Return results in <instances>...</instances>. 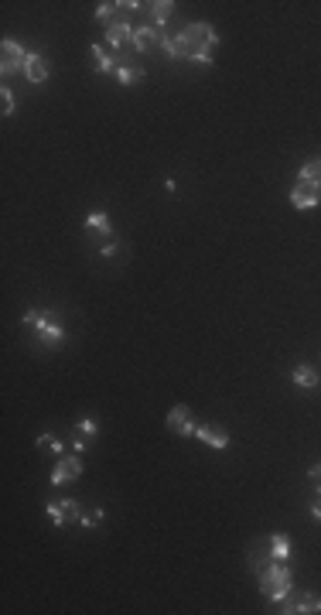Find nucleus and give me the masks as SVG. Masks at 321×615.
Masks as SVG:
<instances>
[{
  "label": "nucleus",
  "instance_id": "1",
  "mask_svg": "<svg viewBox=\"0 0 321 615\" xmlns=\"http://www.w3.org/2000/svg\"><path fill=\"white\" fill-rule=\"evenodd\" d=\"M182 38H185L188 45V62H195V65H215V45H219V34H215V27L209 21H191V25L182 27Z\"/></svg>",
  "mask_w": 321,
  "mask_h": 615
},
{
  "label": "nucleus",
  "instance_id": "2",
  "mask_svg": "<svg viewBox=\"0 0 321 615\" xmlns=\"http://www.w3.org/2000/svg\"><path fill=\"white\" fill-rule=\"evenodd\" d=\"M257 578H260V595H264L267 602H287V595L294 588V574H291L287 561H273V557H270V561L257 571Z\"/></svg>",
  "mask_w": 321,
  "mask_h": 615
},
{
  "label": "nucleus",
  "instance_id": "3",
  "mask_svg": "<svg viewBox=\"0 0 321 615\" xmlns=\"http://www.w3.org/2000/svg\"><path fill=\"white\" fill-rule=\"evenodd\" d=\"M25 58H27V48L21 41H14V38H4V41H0V72H4V76L25 72Z\"/></svg>",
  "mask_w": 321,
  "mask_h": 615
},
{
  "label": "nucleus",
  "instance_id": "4",
  "mask_svg": "<svg viewBox=\"0 0 321 615\" xmlns=\"http://www.w3.org/2000/svg\"><path fill=\"white\" fill-rule=\"evenodd\" d=\"M291 205L301 209V212L318 209L321 205V185L318 182H304V178H297V185L291 188Z\"/></svg>",
  "mask_w": 321,
  "mask_h": 615
},
{
  "label": "nucleus",
  "instance_id": "5",
  "mask_svg": "<svg viewBox=\"0 0 321 615\" xmlns=\"http://www.w3.org/2000/svg\"><path fill=\"white\" fill-rule=\"evenodd\" d=\"M79 475H82V458L69 455V458H62V461L55 465V472L48 475V485H65V482H76Z\"/></svg>",
  "mask_w": 321,
  "mask_h": 615
},
{
  "label": "nucleus",
  "instance_id": "6",
  "mask_svg": "<svg viewBox=\"0 0 321 615\" xmlns=\"http://www.w3.org/2000/svg\"><path fill=\"white\" fill-rule=\"evenodd\" d=\"M195 421H191V410H188L185 403H178V407H171V414H168V431L171 434H182V438H191L195 434Z\"/></svg>",
  "mask_w": 321,
  "mask_h": 615
},
{
  "label": "nucleus",
  "instance_id": "7",
  "mask_svg": "<svg viewBox=\"0 0 321 615\" xmlns=\"http://www.w3.org/2000/svg\"><path fill=\"white\" fill-rule=\"evenodd\" d=\"M34 328H38V339H41L45 346H58V342L65 339V328L58 325V315H55V311H45Z\"/></svg>",
  "mask_w": 321,
  "mask_h": 615
},
{
  "label": "nucleus",
  "instance_id": "8",
  "mask_svg": "<svg viewBox=\"0 0 321 615\" xmlns=\"http://www.w3.org/2000/svg\"><path fill=\"white\" fill-rule=\"evenodd\" d=\"M195 438H198L202 445L215 448V452L229 448V431H226V428H219V424H198V428H195Z\"/></svg>",
  "mask_w": 321,
  "mask_h": 615
},
{
  "label": "nucleus",
  "instance_id": "9",
  "mask_svg": "<svg viewBox=\"0 0 321 615\" xmlns=\"http://www.w3.org/2000/svg\"><path fill=\"white\" fill-rule=\"evenodd\" d=\"M134 31L137 27H130V21H113V25H107V45L109 48H127V45H134Z\"/></svg>",
  "mask_w": 321,
  "mask_h": 615
},
{
  "label": "nucleus",
  "instance_id": "10",
  "mask_svg": "<svg viewBox=\"0 0 321 615\" xmlns=\"http://www.w3.org/2000/svg\"><path fill=\"white\" fill-rule=\"evenodd\" d=\"M48 76H52V65H48V62H45L38 52H27V58H25V79L38 86V82L48 79Z\"/></svg>",
  "mask_w": 321,
  "mask_h": 615
},
{
  "label": "nucleus",
  "instance_id": "11",
  "mask_svg": "<svg viewBox=\"0 0 321 615\" xmlns=\"http://www.w3.org/2000/svg\"><path fill=\"white\" fill-rule=\"evenodd\" d=\"M160 41H164V34H158V27L154 25H144L134 31V48L137 52H154L160 48Z\"/></svg>",
  "mask_w": 321,
  "mask_h": 615
},
{
  "label": "nucleus",
  "instance_id": "12",
  "mask_svg": "<svg viewBox=\"0 0 321 615\" xmlns=\"http://www.w3.org/2000/svg\"><path fill=\"white\" fill-rule=\"evenodd\" d=\"M284 612L291 615H308V612H321V595H315V591H304V595H297V602H287L284 605Z\"/></svg>",
  "mask_w": 321,
  "mask_h": 615
},
{
  "label": "nucleus",
  "instance_id": "13",
  "mask_svg": "<svg viewBox=\"0 0 321 615\" xmlns=\"http://www.w3.org/2000/svg\"><path fill=\"white\" fill-rule=\"evenodd\" d=\"M291 379H294L297 386H304V390H315L321 383V376L315 366H308V363H297L294 370H291Z\"/></svg>",
  "mask_w": 321,
  "mask_h": 615
},
{
  "label": "nucleus",
  "instance_id": "14",
  "mask_svg": "<svg viewBox=\"0 0 321 615\" xmlns=\"http://www.w3.org/2000/svg\"><path fill=\"white\" fill-rule=\"evenodd\" d=\"M86 233H89V236H113L109 215L107 212H93L89 219H86Z\"/></svg>",
  "mask_w": 321,
  "mask_h": 615
},
{
  "label": "nucleus",
  "instance_id": "15",
  "mask_svg": "<svg viewBox=\"0 0 321 615\" xmlns=\"http://www.w3.org/2000/svg\"><path fill=\"white\" fill-rule=\"evenodd\" d=\"M160 52L171 55V58H188V45H185V38H182V31H178V34H164Z\"/></svg>",
  "mask_w": 321,
  "mask_h": 615
},
{
  "label": "nucleus",
  "instance_id": "16",
  "mask_svg": "<svg viewBox=\"0 0 321 615\" xmlns=\"http://www.w3.org/2000/svg\"><path fill=\"white\" fill-rule=\"evenodd\" d=\"M171 14H175V0H154L151 4V18H154V27H164L171 21Z\"/></svg>",
  "mask_w": 321,
  "mask_h": 615
},
{
  "label": "nucleus",
  "instance_id": "17",
  "mask_svg": "<svg viewBox=\"0 0 321 615\" xmlns=\"http://www.w3.org/2000/svg\"><path fill=\"white\" fill-rule=\"evenodd\" d=\"M270 557H273V561H287V557H291V540H287V534L270 536Z\"/></svg>",
  "mask_w": 321,
  "mask_h": 615
},
{
  "label": "nucleus",
  "instance_id": "18",
  "mask_svg": "<svg viewBox=\"0 0 321 615\" xmlns=\"http://www.w3.org/2000/svg\"><path fill=\"white\" fill-rule=\"evenodd\" d=\"M116 79H120V86H137V82L147 79V72H144L140 65H120V69H116Z\"/></svg>",
  "mask_w": 321,
  "mask_h": 615
},
{
  "label": "nucleus",
  "instance_id": "19",
  "mask_svg": "<svg viewBox=\"0 0 321 615\" xmlns=\"http://www.w3.org/2000/svg\"><path fill=\"white\" fill-rule=\"evenodd\" d=\"M297 178H304V182H318L321 185V158H311L301 164V175Z\"/></svg>",
  "mask_w": 321,
  "mask_h": 615
},
{
  "label": "nucleus",
  "instance_id": "20",
  "mask_svg": "<svg viewBox=\"0 0 321 615\" xmlns=\"http://www.w3.org/2000/svg\"><path fill=\"white\" fill-rule=\"evenodd\" d=\"M93 58H96V72H100V76L113 72V58L103 52V45H93Z\"/></svg>",
  "mask_w": 321,
  "mask_h": 615
},
{
  "label": "nucleus",
  "instance_id": "21",
  "mask_svg": "<svg viewBox=\"0 0 321 615\" xmlns=\"http://www.w3.org/2000/svg\"><path fill=\"white\" fill-rule=\"evenodd\" d=\"M45 513H48V520H52L55 527H65V523H69V513H65V506H62V499H58V503H48Z\"/></svg>",
  "mask_w": 321,
  "mask_h": 615
},
{
  "label": "nucleus",
  "instance_id": "22",
  "mask_svg": "<svg viewBox=\"0 0 321 615\" xmlns=\"http://www.w3.org/2000/svg\"><path fill=\"white\" fill-rule=\"evenodd\" d=\"M38 448H41V452H52V455H62L65 445L58 441V434H41V438H38Z\"/></svg>",
  "mask_w": 321,
  "mask_h": 615
},
{
  "label": "nucleus",
  "instance_id": "23",
  "mask_svg": "<svg viewBox=\"0 0 321 615\" xmlns=\"http://www.w3.org/2000/svg\"><path fill=\"white\" fill-rule=\"evenodd\" d=\"M103 520H107V513H103V509H93V513H82L79 516V527H89V530H93V527L103 523Z\"/></svg>",
  "mask_w": 321,
  "mask_h": 615
},
{
  "label": "nucleus",
  "instance_id": "24",
  "mask_svg": "<svg viewBox=\"0 0 321 615\" xmlns=\"http://www.w3.org/2000/svg\"><path fill=\"white\" fill-rule=\"evenodd\" d=\"M116 7H120V4H109V0H103V4L96 7V18H100V21H109V25H113V14H116Z\"/></svg>",
  "mask_w": 321,
  "mask_h": 615
},
{
  "label": "nucleus",
  "instance_id": "25",
  "mask_svg": "<svg viewBox=\"0 0 321 615\" xmlns=\"http://www.w3.org/2000/svg\"><path fill=\"white\" fill-rule=\"evenodd\" d=\"M0 109H4V116H11V113H14V93H11L7 86L0 89Z\"/></svg>",
  "mask_w": 321,
  "mask_h": 615
},
{
  "label": "nucleus",
  "instance_id": "26",
  "mask_svg": "<svg viewBox=\"0 0 321 615\" xmlns=\"http://www.w3.org/2000/svg\"><path fill=\"white\" fill-rule=\"evenodd\" d=\"M76 428H79V434H86V438H93V434L100 431V424H96L93 417H82V421H79V424H76Z\"/></svg>",
  "mask_w": 321,
  "mask_h": 615
},
{
  "label": "nucleus",
  "instance_id": "27",
  "mask_svg": "<svg viewBox=\"0 0 321 615\" xmlns=\"http://www.w3.org/2000/svg\"><path fill=\"white\" fill-rule=\"evenodd\" d=\"M41 315H45V311H38V308H31V311H27V315H25V325H27V328H34V325L41 321Z\"/></svg>",
  "mask_w": 321,
  "mask_h": 615
},
{
  "label": "nucleus",
  "instance_id": "28",
  "mask_svg": "<svg viewBox=\"0 0 321 615\" xmlns=\"http://www.w3.org/2000/svg\"><path fill=\"white\" fill-rule=\"evenodd\" d=\"M120 11H130V14H134V11H140V4H137V0H123Z\"/></svg>",
  "mask_w": 321,
  "mask_h": 615
},
{
  "label": "nucleus",
  "instance_id": "29",
  "mask_svg": "<svg viewBox=\"0 0 321 615\" xmlns=\"http://www.w3.org/2000/svg\"><path fill=\"white\" fill-rule=\"evenodd\" d=\"M308 475H311V482H321V461H318V465H311V468H308Z\"/></svg>",
  "mask_w": 321,
  "mask_h": 615
},
{
  "label": "nucleus",
  "instance_id": "30",
  "mask_svg": "<svg viewBox=\"0 0 321 615\" xmlns=\"http://www.w3.org/2000/svg\"><path fill=\"white\" fill-rule=\"evenodd\" d=\"M100 253H103V257H113V253H116V240H109L107 246H103V250H100Z\"/></svg>",
  "mask_w": 321,
  "mask_h": 615
},
{
  "label": "nucleus",
  "instance_id": "31",
  "mask_svg": "<svg viewBox=\"0 0 321 615\" xmlns=\"http://www.w3.org/2000/svg\"><path fill=\"white\" fill-rule=\"evenodd\" d=\"M311 516H315V520H321V503H315V506H311Z\"/></svg>",
  "mask_w": 321,
  "mask_h": 615
}]
</instances>
